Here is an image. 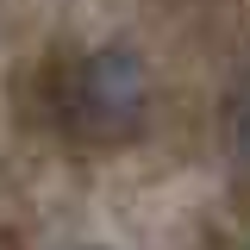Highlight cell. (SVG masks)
Returning a JSON list of instances; mask_svg holds the SVG:
<instances>
[{"mask_svg": "<svg viewBox=\"0 0 250 250\" xmlns=\"http://www.w3.org/2000/svg\"><path fill=\"white\" fill-rule=\"evenodd\" d=\"M150 106V75L144 57L131 44H100L82 69H75V88H69V119L88 144H125L138 138Z\"/></svg>", "mask_w": 250, "mask_h": 250, "instance_id": "6da1fadb", "label": "cell"}, {"mask_svg": "<svg viewBox=\"0 0 250 250\" xmlns=\"http://www.w3.org/2000/svg\"><path fill=\"white\" fill-rule=\"evenodd\" d=\"M82 250H100V244H82Z\"/></svg>", "mask_w": 250, "mask_h": 250, "instance_id": "3957f363", "label": "cell"}, {"mask_svg": "<svg viewBox=\"0 0 250 250\" xmlns=\"http://www.w3.org/2000/svg\"><path fill=\"white\" fill-rule=\"evenodd\" d=\"M231 150L238 163H250V94H238V106H231Z\"/></svg>", "mask_w": 250, "mask_h": 250, "instance_id": "7a4b0ae2", "label": "cell"}]
</instances>
